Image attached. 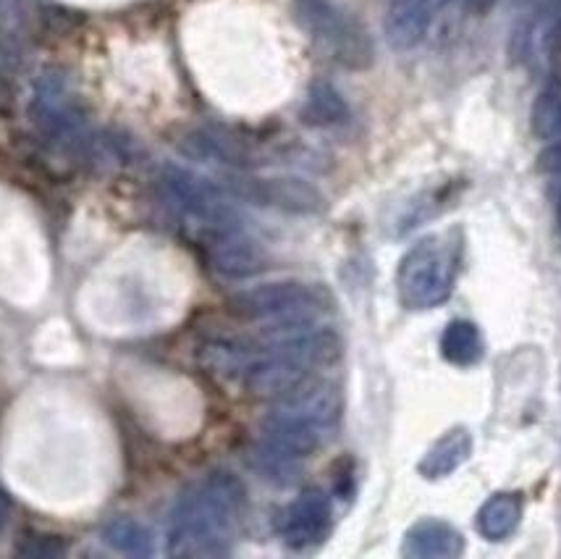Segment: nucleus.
I'll list each match as a JSON object with an SVG mask.
<instances>
[{
	"label": "nucleus",
	"mask_w": 561,
	"mask_h": 559,
	"mask_svg": "<svg viewBox=\"0 0 561 559\" xmlns=\"http://www.w3.org/2000/svg\"><path fill=\"white\" fill-rule=\"evenodd\" d=\"M247 491L231 472H210L179 497L169 521V555L220 557L231 549Z\"/></svg>",
	"instance_id": "obj_1"
},
{
	"label": "nucleus",
	"mask_w": 561,
	"mask_h": 559,
	"mask_svg": "<svg viewBox=\"0 0 561 559\" xmlns=\"http://www.w3.org/2000/svg\"><path fill=\"white\" fill-rule=\"evenodd\" d=\"M342 412L339 391L329 384H310L289 399H280L263 425V457L268 468H289L318 452L333 436Z\"/></svg>",
	"instance_id": "obj_2"
},
{
	"label": "nucleus",
	"mask_w": 561,
	"mask_h": 559,
	"mask_svg": "<svg viewBox=\"0 0 561 559\" xmlns=\"http://www.w3.org/2000/svg\"><path fill=\"white\" fill-rule=\"evenodd\" d=\"M457 278V258L449 242L427 237L402 258L397 271L399 299L412 310H427L446 303Z\"/></svg>",
	"instance_id": "obj_3"
},
{
	"label": "nucleus",
	"mask_w": 561,
	"mask_h": 559,
	"mask_svg": "<svg viewBox=\"0 0 561 559\" xmlns=\"http://www.w3.org/2000/svg\"><path fill=\"white\" fill-rule=\"evenodd\" d=\"M323 308V295L302 282H273L239 292L231 310L244 321L294 326L310 321Z\"/></svg>",
	"instance_id": "obj_4"
},
{
	"label": "nucleus",
	"mask_w": 561,
	"mask_h": 559,
	"mask_svg": "<svg viewBox=\"0 0 561 559\" xmlns=\"http://www.w3.org/2000/svg\"><path fill=\"white\" fill-rule=\"evenodd\" d=\"M163 186L173 199V205L203 224L208 235L210 231L233 229L237 226L233 210L226 205V199L220 197L216 186L205 182V179H197L179 169H169L163 174Z\"/></svg>",
	"instance_id": "obj_5"
},
{
	"label": "nucleus",
	"mask_w": 561,
	"mask_h": 559,
	"mask_svg": "<svg viewBox=\"0 0 561 559\" xmlns=\"http://www.w3.org/2000/svg\"><path fill=\"white\" fill-rule=\"evenodd\" d=\"M208 258L213 271L226 278H250L260 274L268 263L255 239L242 235L239 226L218 229L208 235Z\"/></svg>",
	"instance_id": "obj_6"
},
{
	"label": "nucleus",
	"mask_w": 561,
	"mask_h": 559,
	"mask_svg": "<svg viewBox=\"0 0 561 559\" xmlns=\"http://www.w3.org/2000/svg\"><path fill=\"white\" fill-rule=\"evenodd\" d=\"M233 192L257 205L291 213H316L323 208V197L316 186L299 179H233Z\"/></svg>",
	"instance_id": "obj_7"
},
{
	"label": "nucleus",
	"mask_w": 561,
	"mask_h": 559,
	"mask_svg": "<svg viewBox=\"0 0 561 559\" xmlns=\"http://www.w3.org/2000/svg\"><path fill=\"white\" fill-rule=\"evenodd\" d=\"M331 528V504L320 491H305L280 515V538L294 549L323 541Z\"/></svg>",
	"instance_id": "obj_8"
},
{
	"label": "nucleus",
	"mask_w": 561,
	"mask_h": 559,
	"mask_svg": "<svg viewBox=\"0 0 561 559\" xmlns=\"http://www.w3.org/2000/svg\"><path fill=\"white\" fill-rule=\"evenodd\" d=\"M440 0H393L386 22V35L393 48L407 50L425 37Z\"/></svg>",
	"instance_id": "obj_9"
},
{
	"label": "nucleus",
	"mask_w": 561,
	"mask_h": 559,
	"mask_svg": "<svg viewBox=\"0 0 561 559\" xmlns=\"http://www.w3.org/2000/svg\"><path fill=\"white\" fill-rule=\"evenodd\" d=\"M404 555L423 559H449L462 555V536L451 525L438 521L417 523L407 534Z\"/></svg>",
	"instance_id": "obj_10"
},
{
	"label": "nucleus",
	"mask_w": 561,
	"mask_h": 559,
	"mask_svg": "<svg viewBox=\"0 0 561 559\" xmlns=\"http://www.w3.org/2000/svg\"><path fill=\"white\" fill-rule=\"evenodd\" d=\"M519 515H523V504L514 494H496L483 504L476 517L480 536L489 541H501L517 528Z\"/></svg>",
	"instance_id": "obj_11"
},
{
	"label": "nucleus",
	"mask_w": 561,
	"mask_h": 559,
	"mask_svg": "<svg viewBox=\"0 0 561 559\" xmlns=\"http://www.w3.org/2000/svg\"><path fill=\"white\" fill-rule=\"evenodd\" d=\"M470 449H472V438L467 431L462 429L449 431V434L433 444V449L427 452L425 460L420 463V470H423L427 478L449 476V472L457 470L459 465L470 457Z\"/></svg>",
	"instance_id": "obj_12"
},
{
	"label": "nucleus",
	"mask_w": 561,
	"mask_h": 559,
	"mask_svg": "<svg viewBox=\"0 0 561 559\" xmlns=\"http://www.w3.org/2000/svg\"><path fill=\"white\" fill-rule=\"evenodd\" d=\"M440 350L444 357L454 365H472L483 355V339H480L478 326L470 321H454L446 326L444 336H440Z\"/></svg>",
	"instance_id": "obj_13"
},
{
	"label": "nucleus",
	"mask_w": 561,
	"mask_h": 559,
	"mask_svg": "<svg viewBox=\"0 0 561 559\" xmlns=\"http://www.w3.org/2000/svg\"><path fill=\"white\" fill-rule=\"evenodd\" d=\"M103 538L108 547L129 557H150L152 555V534L142 523L131 521V517H118L105 525Z\"/></svg>",
	"instance_id": "obj_14"
},
{
	"label": "nucleus",
	"mask_w": 561,
	"mask_h": 559,
	"mask_svg": "<svg viewBox=\"0 0 561 559\" xmlns=\"http://www.w3.org/2000/svg\"><path fill=\"white\" fill-rule=\"evenodd\" d=\"M302 116L305 122L318 124V126L339 124L346 118V105L336 90L329 88V84H318V88L310 90V98H307Z\"/></svg>",
	"instance_id": "obj_15"
},
{
	"label": "nucleus",
	"mask_w": 561,
	"mask_h": 559,
	"mask_svg": "<svg viewBox=\"0 0 561 559\" xmlns=\"http://www.w3.org/2000/svg\"><path fill=\"white\" fill-rule=\"evenodd\" d=\"M533 126H536V135L546 142H561V95L557 90H546L538 98L536 111H533Z\"/></svg>",
	"instance_id": "obj_16"
},
{
	"label": "nucleus",
	"mask_w": 561,
	"mask_h": 559,
	"mask_svg": "<svg viewBox=\"0 0 561 559\" xmlns=\"http://www.w3.org/2000/svg\"><path fill=\"white\" fill-rule=\"evenodd\" d=\"M19 555L32 559H56L66 555V544L56 536H30L24 544H19Z\"/></svg>",
	"instance_id": "obj_17"
},
{
	"label": "nucleus",
	"mask_w": 561,
	"mask_h": 559,
	"mask_svg": "<svg viewBox=\"0 0 561 559\" xmlns=\"http://www.w3.org/2000/svg\"><path fill=\"white\" fill-rule=\"evenodd\" d=\"M5 521H9V502H5L3 491H0V531H3Z\"/></svg>",
	"instance_id": "obj_18"
},
{
	"label": "nucleus",
	"mask_w": 561,
	"mask_h": 559,
	"mask_svg": "<svg viewBox=\"0 0 561 559\" xmlns=\"http://www.w3.org/2000/svg\"><path fill=\"white\" fill-rule=\"evenodd\" d=\"M557 218L561 226V169L557 166Z\"/></svg>",
	"instance_id": "obj_19"
},
{
	"label": "nucleus",
	"mask_w": 561,
	"mask_h": 559,
	"mask_svg": "<svg viewBox=\"0 0 561 559\" xmlns=\"http://www.w3.org/2000/svg\"><path fill=\"white\" fill-rule=\"evenodd\" d=\"M493 3H496V0H472V5H478V9H489Z\"/></svg>",
	"instance_id": "obj_20"
}]
</instances>
